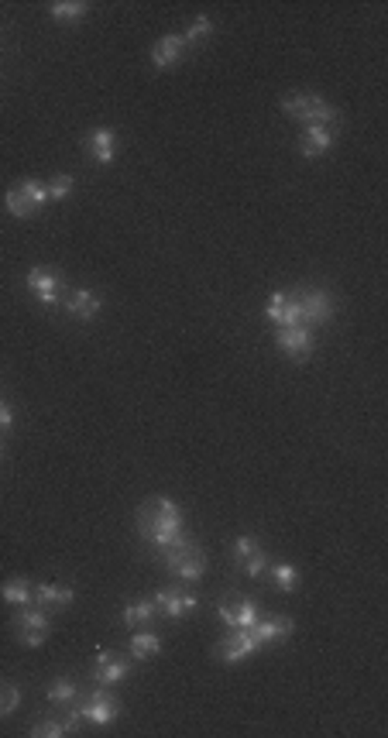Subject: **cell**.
<instances>
[{"mask_svg":"<svg viewBox=\"0 0 388 738\" xmlns=\"http://www.w3.org/2000/svg\"><path fill=\"white\" fill-rule=\"evenodd\" d=\"M134 525H138V536L152 546V554L186 536V515H183V508L175 505L172 498H162V494L141 502L138 515H134Z\"/></svg>","mask_w":388,"mask_h":738,"instance_id":"obj_1","label":"cell"},{"mask_svg":"<svg viewBox=\"0 0 388 738\" xmlns=\"http://www.w3.org/2000/svg\"><path fill=\"white\" fill-rule=\"evenodd\" d=\"M158 563L169 570L172 577H179L183 584H196L203 573H206V554H203V546L196 543V539H175V543H169V546H162V550H155Z\"/></svg>","mask_w":388,"mask_h":738,"instance_id":"obj_2","label":"cell"},{"mask_svg":"<svg viewBox=\"0 0 388 738\" xmlns=\"http://www.w3.org/2000/svg\"><path fill=\"white\" fill-rule=\"evenodd\" d=\"M65 722L73 724L79 732V724H96V728H107V724H114L117 718H121V701H117V693H114V687H96L94 691L83 693V701H79L76 708L69 711V714H63Z\"/></svg>","mask_w":388,"mask_h":738,"instance_id":"obj_3","label":"cell"},{"mask_svg":"<svg viewBox=\"0 0 388 738\" xmlns=\"http://www.w3.org/2000/svg\"><path fill=\"white\" fill-rule=\"evenodd\" d=\"M282 110L299 121L303 127L306 124H337L341 121V110L330 107L320 93H306V90H293L282 96Z\"/></svg>","mask_w":388,"mask_h":738,"instance_id":"obj_4","label":"cell"},{"mask_svg":"<svg viewBox=\"0 0 388 738\" xmlns=\"http://www.w3.org/2000/svg\"><path fill=\"white\" fill-rule=\"evenodd\" d=\"M42 206H48V185L42 179H21L4 193V210L17 220H32Z\"/></svg>","mask_w":388,"mask_h":738,"instance_id":"obj_5","label":"cell"},{"mask_svg":"<svg viewBox=\"0 0 388 738\" xmlns=\"http://www.w3.org/2000/svg\"><path fill=\"white\" fill-rule=\"evenodd\" d=\"M295 299H299L303 326H323L330 324L333 313H337V299H333V293L323 289V285H306V289L295 293Z\"/></svg>","mask_w":388,"mask_h":738,"instance_id":"obj_6","label":"cell"},{"mask_svg":"<svg viewBox=\"0 0 388 738\" xmlns=\"http://www.w3.org/2000/svg\"><path fill=\"white\" fill-rule=\"evenodd\" d=\"M11 632H15V639L21 643V646L38 649V646H45V639L52 635V622H48L45 612H38V608H32V604H25V608L11 618Z\"/></svg>","mask_w":388,"mask_h":738,"instance_id":"obj_7","label":"cell"},{"mask_svg":"<svg viewBox=\"0 0 388 738\" xmlns=\"http://www.w3.org/2000/svg\"><path fill=\"white\" fill-rule=\"evenodd\" d=\"M131 670H134V660L124 656V653H96L90 680L96 687H117V683H124L131 677Z\"/></svg>","mask_w":388,"mask_h":738,"instance_id":"obj_8","label":"cell"},{"mask_svg":"<svg viewBox=\"0 0 388 738\" xmlns=\"http://www.w3.org/2000/svg\"><path fill=\"white\" fill-rule=\"evenodd\" d=\"M258 649H262V643L254 639V632L251 629H231L217 643V649H214V660L234 666V663H244L248 656H254Z\"/></svg>","mask_w":388,"mask_h":738,"instance_id":"obj_9","label":"cell"},{"mask_svg":"<svg viewBox=\"0 0 388 738\" xmlns=\"http://www.w3.org/2000/svg\"><path fill=\"white\" fill-rule=\"evenodd\" d=\"M25 285L32 289V295L42 306H59L65 295V278L55 268H32L25 275Z\"/></svg>","mask_w":388,"mask_h":738,"instance_id":"obj_10","label":"cell"},{"mask_svg":"<svg viewBox=\"0 0 388 738\" xmlns=\"http://www.w3.org/2000/svg\"><path fill=\"white\" fill-rule=\"evenodd\" d=\"M275 344H279V351L289 361H310L313 351H316V337H313V326H282V330H275Z\"/></svg>","mask_w":388,"mask_h":738,"instance_id":"obj_11","label":"cell"},{"mask_svg":"<svg viewBox=\"0 0 388 738\" xmlns=\"http://www.w3.org/2000/svg\"><path fill=\"white\" fill-rule=\"evenodd\" d=\"M152 604H155L158 618H169V622H183V618L196 608V598L183 591V587H158L152 594Z\"/></svg>","mask_w":388,"mask_h":738,"instance_id":"obj_12","label":"cell"},{"mask_svg":"<svg viewBox=\"0 0 388 738\" xmlns=\"http://www.w3.org/2000/svg\"><path fill=\"white\" fill-rule=\"evenodd\" d=\"M337 141V124H306L299 135V152L303 158H323Z\"/></svg>","mask_w":388,"mask_h":738,"instance_id":"obj_13","label":"cell"},{"mask_svg":"<svg viewBox=\"0 0 388 738\" xmlns=\"http://www.w3.org/2000/svg\"><path fill=\"white\" fill-rule=\"evenodd\" d=\"M264 320L275 326V330L303 324V313H299V299H295V293H272L268 306H264Z\"/></svg>","mask_w":388,"mask_h":738,"instance_id":"obj_14","label":"cell"},{"mask_svg":"<svg viewBox=\"0 0 388 738\" xmlns=\"http://www.w3.org/2000/svg\"><path fill=\"white\" fill-rule=\"evenodd\" d=\"M73 601H76V591H73L69 584H35V591H32V608L45 612V615L63 612V608H69Z\"/></svg>","mask_w":388,"mask_h":738,"instance_id":"obj_15","label":"cell"},{"mask_svg":"<svg viewBox=\"0 0 388 738\" xmlns=\"http://www.w3.org/2000/svg\"><path fill=\"white\" fill-rule=\"evenodd\" d=\"M63 306L65 313L73 316V320H79V324H90V320H96L100 316V295L94 293V289H65L63 295Z\"/></svg>","mask_w":388,"mask_h":738,"instance_id":"obj_16","label":"cell"},{"mask_svg":"<svg viewBox=\"0 0 388 738\" xmlns=\"http://www.w3.org/2000/svg\"><path fill=\"white\" fill-rule=\"evenodd\" d=\"M217 615H220V622L227 625V629H251L254 622H258V604L251 598H231V601H224L217 608Z\"/></svg>","mask_w":388,"mask_h":738,"instance_id":"obj_17","label":"cell"},{"mask_svg":"<svg viewBox=\"0 0 388 738\" xmlns=\"http://www.w3.org/2000/svg\"><path fill=\"white\" fill-rule=\"evenodd\" d=\"M117 135L110 131V127H94L86 138H83V148L90 152V158H94L96 165H114V158H117Z\"/></svg>","mask_w":388,"mask_h":738,"instance_id":"obj_18","label":"cell"},{"mask_svg":"<svg viewBox=\"0 0 388 738\" xmlns=\"http://www.w3.org/2000/svg\"><path fill=\"white\" fill-rule=\"evenodd\" d=\"M293 629H295V622L289 615H258V622L251 625L254 639H258L262 646H275L282 639H289Z\"/></svg>","mask_w":388,"mask_h":738,"instance_id":"obj_19","label":"cell"},{"mask_svg":"<svg viewBox=\"0 0 388 738\" xmlns=\"http://www.w3.org/2000/svg\"><path fill=\"white\" fill-rule=\"evenodd\" d=\"M83 693H86V691H83V687H79L73 677H59V680H52V683H48L45 701L52 704V708L63 711V714H69V711H73L79 701H83Z\"/></svg>","mask_w":388,"mask_h":738,"instance_id":"obj_20","label":"cell"},{"mask_svg":"<svg viewBox=\"0 0 388 738\" xmlns=\"http://www.w3.org/2000/svg\"><path fill=\"white\" fill-rule=\"evenodd\" d=\"M183 55H186L183 35H165V38H158L155 45H152V65L155 69H175L183 62Z\"/></svg>","mask_w":388,"mask_h":738,"instance_id":"obj_21","label":"cell"},{"mask_svg":"<svg viewBox=\"0 0 388 738\" xmlns=\"http://www.w3.org/2000/svg\"><path fill=\"white\" fill-rule=\"evenodd\" d=\"M158 653H162V639H158L155 632L134 629L131 643H127V656L134 663H144V660H155Z\"/></svg>","mask_w":388,"mask_h":738,"instance_id":"obj_22","label":"cell"},{"mask_svg":"<svg viewBox=\"0 0 388 738\" xmlns=\"http://www.w3.org/2000/svg\"><path fill=\"white\" fill-rule=\"evenodd\" d=\"M155 604H152V598H141V601H127L124 612H121V622H124L127 629H144L148 622H155Z\"/></svg>","mask_w":388,"mask_h":738,"instance_id":"obj_23","label":"cell"},{"mask_svg":"<svg viewBox=\"0 0 388 738\" xmlns=\"http://www.w3.org/2000/svg\"><path fill=\"white\" fill-rule=\"evenodd\" d=\"M32 591L35 584L28 577H11V581H4V587H0V598L7 601V604L25 608V604H32Z\"/></svg>","mask_w":388,"mask_h":738,"instance_id":"obj_24","label":"cell"},{"mask_svg":"<svg viewBox=\"0 0 388 738\" xmlns=\"http://www.w3.org/2000/svg\"><path fill=\"white\" fill-rule=\"evenodd\" d=\"M48 11H52V21H59V25H76L90 15V7L83 0H55Z\"/></svg>","mask_w":388,"mask_h":738,"instance_id":"obj_25","label":"cell"},{"mask_svg":"<svg viewBox=\"0 0 388 738\" xmlns=\"http://www.w3.org/2000/svg\"><path fill=\"white\" fill-rule=\"evenodd\" d=\"M264 573H272V584L279 587V591H285V594H293L295 587H299V570H295V563L279 560V563H268Z\"/></svg>","mask_w":388,"mask_h":738,"instance_id":"obj_26","label":"cell"},{"mask_svg":"<svg viewBox=\"0 0 388 738\" xmlns=\"http://www.w3.org/2000/svg\"><path fill=\"white\" fill-rule=\"evenodd\" d=\"M28 732H32L35 738H65V735H73L76 728L65 722V718H42V722L32 724Z\"/></svg>","mask_w":388,"mask_h":738,"instance_id":"obj_27","label":"cell"},{"mask_svg":"<svg viewBox=\"0 0 388 738\" xmlns=\"http://www.w3.org/2000/svg\"><path fill=\"white\" fill-rule=\"evenodd\" d=\"M214 38V21H210V15H196V21L186 28V35H183V42L189 45H203V42H210Z\"/></svg>","mask_w":388,"mask_h":738,"instance_id":"obj_28","label":"cell"},{"mask_svg":"<svg viewBox=\"0 0 388 738\" xmlns=\"http://www.w3.org/2000/svg\"><path fill=\"white\" fill-rule=\"evenodd\" d=\"M48 203L52 200H69V196H73V185H76V179H73V175H69V172H59V175H52V179H48Z\"/></svg>","mask_w":388,"mask_h":738,"instance_id":"obj_29","label":"cell"},{"mask_svg":"<svg viewBox=\"0 0 388 738\" xmlns=\"http://www.w3.org/2000/svg\"><path fill=\"white\" fill-rule=\"evenodd\" d=\"M17 708H21V691H17L15 683H7V680H0V718H7V714H15Z\"/></svg>","mask_w":388,"mask_h":738,"instance_id":"obj_30","label":"cell"},{"mask_svg":"<svg viewBox=\"0 0 388 738\" xmlns=\"http://www.w3.org/2000/svg\"><path fill=\"white\" fill-rule=\"evenodd\" d=\"M258 546H262V543H258V536H251V533L237 536V539H234V563L241 567V563H244V560H248V556L254 554Z\"/></svg>","mask_w":388,"mask_h":738,"instance_id":"obj_31","label":"cell"},{"mask_svg":"<svg viewBox=\"0 0 388 738\" xmlns=\"http://www.w3.org/2000/svg\"><path fill=\"white\" fill-rule=\"evenodd\" d=\"M268 563H272V556H268V554H264V550H262V546H258V550H254V554H251L248 560L241 563V570H244L248 577H262L264 570H268Z\"/></svg>","mask_w":388,"mask_h":738,"instance_id":"obj_32","label":"cell"},{"mask_svg":"<svg viewBox=\"0 0 388 738\" xmlns=\"http://www.w3.org/2000/svg\"><path fill=\"white\" fill-rule=\"evenodd\" d=\"M15 426V413H11V405L0 399V433H7Z\"/></svg>","mask_w":388,"mask_h":738,"instance_id":"obj_33","label":"cell"},{"mask_svg":"<svg viewBox=\"0 0 388 738\" xmlns=\"http://www.w3.org/2000/svg\"><path fill=\"white\" fill-rule=\"evenodd\" d=\"M0 457H4V444H0Z\"/></svg>","mask_w":388,"mask_h":738,"instance_id":"obj_34","label":"cell"}]
</instances>
